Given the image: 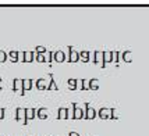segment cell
<instances>
[{"instance_id":"6da1fadb","label":"cell","mask_w":149,"mask_h":136,"mask_svg":"<svg viewBox=\"0 0 149 136\" xmlns=\"http://www.w3.org/2000/svg\"><path fill=\"white\" fill-rule=\"evenodd\" d=\"M97 115H99V118H102V119H117L118 118L116 108H106V107L99 108Z\"/></svg>"},{"instance_id":"7a4b0ae2","label":"cell","mask_w":149,"mask_h":136,"mask_svg":"<svg viewBox=\"0 0 149 136\" xmlns=\"http://www.w3.org/2000/svg\"><path fill=\"white\" fill-rule=\"evenodd\" d=\"M72 111H74L71 115L72 119L78 121V119H82V118H84V110L78 106V103H74V101H72Z\"/></svg>"},{"instance_id":"3957f363","label":"cell","mask_w":149,"mask_h":136,"mask_svg":"<svg viewBox=\"0 0 149 136\" xmlns=\"http://www.w3.org/2000/svg\"><path fill=\"white\" fill-rule=\"evenodd\" d=\"M96 117V110L92 108L91 104L88 101H85V111H84V118L85 119H93Z\"/></svg>"},{"instance_id":"277c9868","label":"cell","mask_w":149,"mask_h":136,"mask_svg":"<svg viewBox=\"0 0 149 136\" xmlns=\"http://www.w3.org/2000/svg\"><path fill=\"white\" fill-rule=\"evenodd\" d=\"M53 60L56 63H64L67 61V56L63 50H56V52H53Z\"/></svg>"},{"instance_id":"5b68a950","label":"cell","mask_w":149,"mask_h":136,"mask_svg":"<svg viewBox=\"0 0 149 136\" xmlns=\"http://www.w3.org/2000/svg\"><path fill=\"white\" fill-rule=\"evenodd\" d=\"M68 58H67V61L68 63H78L79 61V56H78V52H75L74 49H72V46H68Z\"/></svg>"},{"instance_id":"8992f818","label":"cell","mask_w":149,"mask_h":136,"mask_svg":"<svg viewBox=\"0 0 149 136\" xmlns=\"http://www.w3.org/2000/svg\"><path fill=\"white\" fill-rule=\"evenodd\" d=\"M36 117V110L35 108H25V119H24V124L22 125H28L31 119H33Z\"/></svg>"},{"instance_id":"52a82bcc","label":"cell","mask_w":149,"mask_h":136,"mask_svg":"<svg viewBox=\"0 0 149 136\" xmlns=\"http://www.w3.org/2000/svg\"><path fill=\"white\" fill-rule=\"evenodd\" d=\"M21 56H22V58H21L22 63H32L35 60V52H22Z\"/></svg>"},{"instance_id":"ba28073f","label":"cell","mask_w":149,"mask_h":136,"mask_svg":"<svg viewBox=\"0 0 149 136\" xmlns=\"http://www.w3.org/2000/svg\"><path fill=\"white\" fill-rule=\"evenodd\" d=\"M70 110L68 108H63V107H60L57 111V119H68L70 118Z\"/></svg>"},{"instance_id":"9c48e42d","label":"cell","mask_w":149,"mask_h":136,"mask_svg":"<svg viewBox=\"0 0 149 136\" xmlns=\"http://www.w3.org/2000/svg\"><path fill=\"white\" fill-rule=\"evenodd\" d=\"M32 85H33L32 79H22V96L25 95V92L32 89Z\"/></svg>"},{"instance_id":"30bf717a","label":"cell","mask_w":149,"mask_h":136,"mask_svg":"<svg viewBox=\"0 0 149 136\" xmlns=\"http://www.w3.org/2000/svg\"><path fill=\"white\" fill-rule=\"evenodd\" d=\"M113 61L111 52H103V60H102V68H106V65Z\"/></svg>"},{"instance_id":"8fae6325","label":"cell","mask_w":149,"mask_h":136,"mask_svg":"<svg viewBox=\"0 0 149 136\" xmlns=\"http://www.w3.org/2000/svg\"><path fill=\"white\" fill-rule=\"evenodd\" d=\"M22 95V79H18V78H15L13 81V92H18Z\"/></svg>"},{"instance_id":"7c38bea8","label":"cell","mask_w":149,"mask_h":136,"mask_svg":"<svg viewBox=\"0 0 149 136\" xmlns=\"http://www.w3.org/2000/svg\"><path fill=\"white\" fill-rule=\"evenodd\" d=\"M78 56H79V60L81 61H84V63H89L91 61V52H88V50H82V52H78Z\"/></svg>"},{"instance_id":"4fadbf2b","label":"cell","mask_w":149,"mask_h":136,"mask_svg":"<svg viewBox=\"0 0 149 136\" xmlns=\"http://www.w3.org/2000/svg\"><path fill=\"white\" fill-rule=\"evenodd\" d=\"M47 115H49V110L46 107H40L39 110H36V117L39 119H46Z\"/></svg>"},{"instance_id":"5bb4252c","label":"cell","mask_w":149,"mask_h":136,"mask_svg":"<svg viewBox=\"0 0 149 136\" xmlns=\"http://www.w3.org/2000/svg\"><path fill=\"white\" fill-rule=\"evenodd\" d=\"M88 89L89 90H97L99 89V79L96 78H92L88 81Z\"/></svg>"},{"instance_id":"9a60e30c","label":"cell","mask_w":149,"mask_h":136,"mask_svg":"<svg viewBox=\"0 0 149 136\" xmlns=\"http://www.w3.org/2000/svg\"><path fill=\"white\" fill-rule=\"evenodd\" d=\"M49 78H50V82H49V85H47L46 90H58V86L56 85V81H54L53 74H49Z\"/></svg>"},{"instance_id":"2e32d148","label":"cell","mask_w":149,"mask_h":136,"mask_svg":"<svg viewBox=\"0 0 149 136\" xmlns=\"http://www.w3.org/2000/svg\"><path fill=\"white\" fill-rule=\"evenodd\" d=\"M19 56H21V53L15 52V50H11V52L7 54V57L10 58V61H11V63H18Z\"/></svg>"},{"instance_id":"e0dca14e","label":"cell","mask_w":149,"mask_h":136,"mask_svg":"<svg viewBox=\"0 0 149 136\" xmlns=\"http://www.w3.org/2000/svg\"><path fill=\"white\" fill-rule=\"evenodd\" d=\"M15 119L17 121H24L25 119V108H21V107H18L17 110H15Z\"/></svg>"},{"instance_id":"ac0fdd59","label":"cell","mask_w":149,"mask_h":136,"mask_svg":"<svg viewBox=\"0 0 149 136\" xmlns=\"http://www.w3.org/2000/svg\"><path fill=\"white\" fill-rule=\"evenodd\" d=\"M36 88H38V90H46V88H47V84H46L45 79H36Z\"/></svg>"},{"instance_id":"d6986e66","label":"cell","mask_w":149,"mask_h":136,"mask_svg":"<svg viewBox=\"0 0 149 136\" xmlns=\"http://www.w3.org/2000/svg\"><path fill=\"white\" fill-rule=\"evenodd\" d=\"M103 60V52H93V63L99 64Z\"/></svg>"},{"instance_id":"ffe728a7","label":"cell","mask_w":149,"mask_h":136,"mask_svg":"<svg viewBox=\"0 0 149 136\" xmlns=\"http://www.w3.org/2000/svg\"><path fill=\"white\" fill-rule=\"evenodd\" d=\"M120 57L123 58L125 63H131V61H132V57H131V52H130V50H125V52H123Z\"/></svg>"},{"instance_id":"44dd1931","label":"cell","mask_w":149,"mask_h":136,"mask_svg":"<svg viewBox=\"0 0 149 136\" xmlns=\"http://www.w3.org/2000/svg\"><path fill=\"white\" fill-rule=\"evenodd\" d=\"M68 89L70 90H77V79H74V78L68 79Z\"/></svg>"},{"instance_id":"7402d4cb","label":"cell","mask_w":149,"mask_h":136,"mask_svg":"<svg viewBox=\"0 0 149 136\" xmlns=\"http://www.w3.org/2000/svg\"><path fill=\"white\" fill-rule=\"evenodd\" d=\"M120 56H121V53L120 52H111V57H113V61L117 64V68H118V60H120Z\"/></svg>"},{"instance_id":"603a6c76","label":"cell","mask_w":149,"mask_h":136,"mask_svg":"<svg viewBox=\"0 0 149 136\" xmlns=\"http://www.w3.org/2000/svg\"><path fill=\"white\" fill-rule=\"evenodd\" d=\"M43 56H45V63H52V60H53V53L52 52H46Z\"/></svg>"},{"instance_id":"cb8c5ba5","label":"cell","mask_w":149,"mask_h":136,"mask_svg":"<svg viewBox=\"0 0 149 136\" xmlns=\"http://www.w3.org/2000/svg\"><path fill=\"white\" fill-rule=\"evenodd\" d=\"M47 50H46L45 46H36V49H35V53H38V54H45Z\"/></svg>"},{"instance_id":"d4e9b609","label":"cell","mask_w":149,"mask_h":136,"mask_svg":"<svg viewBox=\"0 0 149 136\" xmlns=\"http://www.w3.org/2000/svg\"><path fill=\"white\" fill-rule=\"evenodd\" d=\"M35 60H36L38 63H45V56H43V54H38V53H35Z\"/></svg>"},{"instance_id":"484cf974","label":"cell","mask_w":149,"mask_h":136,"mask_svg":"<svg viewBox=\"0 0 149 136\" xmlns=\"http://www.w3.org/2000/svg\"><path fill=\"white\" fill-rule=\"evenodd\" d=\"M7 60V53L4 50H0V63H4Z\"/></svg>"},{"instance_id":"4316f807","label":"cell","mask_w":149,"mask_h":136,"mask_svg":"<svg viewBox=\"0 0 149 136\" xmlns=\"http://www.w3.org/2000/svg\"><path fill=\"white\" fill-rule=\"evenodd\" d=\"M77 90H82V79H77Z\"/></svg>"},{"instance_id":"83f0119b","label":"cell","mask_w":149,"mask_h":136,"mask_svg":"<svg viewBox=\"0 0 149 136\" xmlns=\"http://www.w3.org/2000/svg\"><path fill=\"white\" fill-rule=\"evenodd\" d=\"M82 90H89L88 89V81H85V79H82Z\"/></svg>"},{"instance_id":"f1b7e54d","label":"cell","mask_w":149,"mask_h":136,"mask_svg":"<svg viewBox=\"0 0 149 136\" xmlns=\"http://www.w3.org/2000/svg\"><path fill=\"white\" fill-rule=\"evenodd\" d=\"M4 113H6L4 108H0V119H3V118H4Z\"/></svg>"},{"instance_id":"f546056e","label":"cell","mask_w":149,"mask_h":136,"mask_svg":"<svg viewBox=\"0 0 149 136\" xmlns=\"http://www.w3.org/2000/svg\"><path fill=\"white\" fill-rule=\"evenodd\" d=\"M68 135H70V136H79V135H78V133H77V132H70Z\"/></svg>"}]
</instances>
